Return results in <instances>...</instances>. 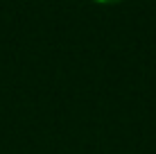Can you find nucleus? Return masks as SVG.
I'll return each mask as SVG.
<instances>
[{
	"label": "nucleus",
	"mask_w": 156,
	"mask_h": 154,
	"mask_svg": "<svg viewBox=\"0 0 156 154\" xmlns=\"http://www.w3.org/2000/svg\"><path fill=\"white\" fill-rule=\"evenodd\" d=\"M90 2H95V5H104V7H109V5H118V2H122V0H90Z\"/></svg>",
	"instance_id": "1"
}]
</instances>
